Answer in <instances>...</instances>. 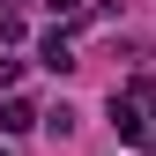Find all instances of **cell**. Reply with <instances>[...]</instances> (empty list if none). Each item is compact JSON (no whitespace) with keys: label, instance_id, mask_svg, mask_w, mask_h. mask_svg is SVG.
Masks as SVG:
<instances>
[{"label":"cell","instance_id":"cell-1","mask_svg":"<svg viewBox=\"0 0 156 156\" xmlns=\"http://www.w3.org/2000/svg\"><path fill=\"white\" fill-rule=\"evenodd\" d=\"M37 60H45L52 74H67V67H74V45H67V37H45V52H37Z\"/></svg>","mask_w":156,"mask_h":156},{"label":"cell","instance_id":"cell-2","mask_svg":"<svg viewBox=\"0 0 156 156\" xmlns=\"http://www.w3.org/2000/svg\"><path fill=\"white\" fill-rule=\"evenodd\" d=\"M0 126H8V134H30V126H37V112L23 104V97H15V104H8V112H0Z\"/></svg>","mask_w":156,"mask_h":156},{"label":"cell","instance_id":"cell-3","mask_svg":"<svg viewBox=\"0 0 156 156\" xmlns=\"http://www.w3.org/2000/svg\"><path fill=\"white\" fill-rule=\"evenodd\" d=\"M45 8H52V15H74V8H82V0H45Z\"/></svg>","mask_w":156,"mask_h":156}]
</instances>
